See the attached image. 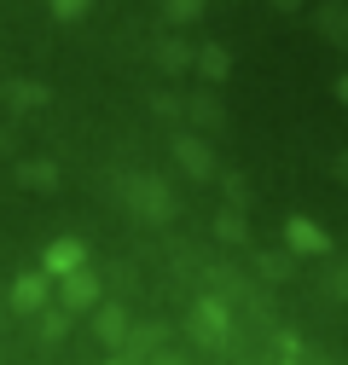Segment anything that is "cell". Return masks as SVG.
<instances>
[{"label": "cell", "instance_id": "6da1fadb", "mask_svg": "<svg viewBox=\"0 0 348 365\" xmlns=\"http://www.w3.org/2000/svg\"><path fill=\"white\" fill-rule=\"evenodd\" d=\"M285 244L296 255H331V232H325L319 220H308V215H290L285 220Z\"/></svg>", "mask_w": 348, "mask_h": 365}, {"label": "cell", "instance_id": "7a4b0ae2", "mask_svg": "<svg viewBox=\"0 0 348 365\" xmlns=\"http://www.w3.org/2000/svg\"><path fill=\"white\" fill-rule=\"evenodd\" d=\"M128 197H134V209H140V215H151V220H168V209H174V203H168V192L157 186V180H134V186H128Z\"/></svg>", "mask_w": 348, "mask_h": 365}, {"label": "cell", "instance_id": "3957f363", "mask_svg": "<svg viewBox=\"0 0 348 365\" xmlns=\"http://www.w3.org/2000/svg\"><path fill=\"white\" fill-rule=\"evenodd\" d=\"M81 255H87V250H81L76 238H58V244L47 250V272H58V279H76V272H81Z\"/></svg>", "mask_w": 348, "mask_h": 365}, {"label": "cell", "instance_id": "277c9868", "mask_svg": "<svg viewBox=\"0 0 348 365\" xmlns=\"http://www.w3.org/2000/svg\"><path fill=\"white\" fill-rule=\"evenodd\" d=\"M192 331H203L209 342H221V336H227V307H221V302H198V313H192Z\"/></svg>", "mask_w": 348, "mask_h": 365}, {"label": "cell", "instance_id": "5b68a950", "mask_svg": "<svg viewBox=\"0 0 348 365\" xmlns=\"http://www.w3.org/2000/svg\"><path fill=\"white\" fill-rule=\"evenodd\" d=\"M319 29L337 41V47H348V6H319Z\"/></svg>", "mask_w": 348, "mask_h": 365}, {"label": "cell", "instance_id": "8992f818", "mask_svg": "<svg viewBox=\"0 0 348 365\" xmlns=\"http://www.w3.org/2000/svg\"><path fill=\"white\" fill-rule=\"evenodd\" d=\"M12 302L29 313V307H41V302H47V279H18L12 284Z\"/></svg>", "mask_w": 348, "mask_h": 365}, {"label": "cell", "instance_id": "52a82bcc", "mask_svg": "<svg viewBox=\"0 0 348 365\" xmlns=\"http://www.w3.org/2000/svg\"><path fill=\"white\" fill-rule=\"evenodd\" d=\"M93 296H99V284L87 279V272H76V279H64V302H70V307H87Z\"/></svg>", "mask_w": 348, "mask_h": 365}, {"label": "cell", "instance_id": "ba28073f", "mask_svg": "<svg viewBox=\"0 0 348 365\" xmlns=\"http://www.w3.org/2000/svg\"><path fill=\"white\" fill-rule=\"evenodd\" d=\"M180 163H186L192 174H209V168H215V163H209V151H203V145H192V140H180Z\"/></svg>", "mask_w": 348, "mask_h": 365}, {"label": "cell", "instance_id": "9c48e42d", "mask_svg": "<svg viewBox=\"0 0 348 365\" xmlns=\"http://www.w3.org/2000/svg\"><path fill=\"white\" fill-rule=\"evenodd\" d=\"M99 336H105V342H122V313H116V307L99 313Z\"/></svg>", "mask_w": 348, "mask_h": 365}, {"label": "cell", "instance_id": "30bf717a", "mask_svg": "<svg viewBox=\"0 0 348 365\" xmlns=\"http://www.w3.org/2000/svg\"><path fill=\"white\" fill-rule=\"evenodd\" d=\"M325 290L348 302V267H331V272H325Z\"/></svg>", "mask_w": 348, "mask_h": 365}, {"label": "cell", "instance_id": "8fae6325", "mask_svg": "<svg viewBox=\"0 0 348 365\" xmlns=\"http://www.w3.org/2000/svg\"><path fill=\"white\" fill-rule=\"evenodd\" d=\"M203 70H209V76H227V53L209 47V53H203Z\"/></svg>", "mask_w": 348, "mask_h": 365}, {"label": "cell", "instance_id": "7c38bea8", "mask_svg": "<svg viewBox=\"0 0 348 365\" xmlns=\"http://www.w3.org/2000/svg\"><path fill=\"white\" fill-rule=\"evenodd\" d=\"M221 238H232V244L244 238V220H238V215H221Z\"/></svg>", "mask_w": 348, "mask_h": 365}, {"label": "cell", "instance_id": "4fadbf2b", "mask_svg": "<svg viewBox=\"0 0 348 365\" xmlns=\"http://www.w3.org/2000/svg\"><path fill=\"white\" fill-rule=\"evenodd\" d=\"M337 99H342V105H348V76H337Z\"/></svg>", "mask_w": 348, "mask_h": 365}, {"label": "cell", "instance_id": "5bb4252c", "mask_svg": "<svg viewBox=\"0 0 348 365\" xmlns=\"http://www.w3.org/2000/svg\"><path fill=\"white\" fill-rule=\"evenodd\" d=\"M157 365H180V359H157Z\"/></svg>", "mask_w": 348, "mask_h": 365}, {"label": "cell", "instance_id": "9a60e30c", "mask_svg": "<svg viewBox=\"0 0 348 365\" xmlns=\"http://www.w3.org/2000/svg\"><path fill=\"white\" fill-rule=\"evenodd\" d=\"M116 365H128V359H116Z\"/></svg>", "mask_w": 348, "mask_h": 365}]
</instances>
